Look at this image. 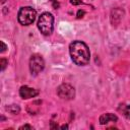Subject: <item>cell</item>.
I'll list each match as a JSON object with an SVG mask.
<instances>
[{
    "label": "cell",
    "instance_id": "6da1fadb",
    "mask_svg": "<svg viewBox=\"0 0 130 130\" xmlns=\"http://www.w3.org/2000/svg\"><path fill=\"white\" fill-rule=\"evenodd\" d=\"M71 60L78 66H84L89 63L90 52L87 45L81 41H74L69 46Z\"/></svg>",
    "mask_w": 130,
    "mask_h": 130
},
{
    "label": "cell",
    "instance_id": "7a4b0ae2",
    "mask_svg": "<svg viewBox=\"0 0 130 130\" xmlns=\"http://www.w3.org/2000/svg\"><path fill=\"white\" fill-rule=\"evenodd\" d=\"M38 28L45 36L51 35L54 28V16L50 12L42 13L38 20Z\"/></svg>",
    "mask_w": 130,
    "mask_h": 130
},
{
    "label": "cell",
    "instance_id": "3957f363",
    "mask_svg": "<svg viewBox=\"0 0 130 130\" xmlns=\"http://www.w3.org/2000/svg\"><path fill=\"white\" fill-rule=\"evenodd\" d=\"M37 16V11L35 8L30 6H24L21 7L17 13V19L20 24L22 25H29L31 24Z\"/></svg>",
    "mask_w": 130,
    "mask_h": 130
},
{
    "label": "cell",
    "instance_id": "277c9868",
    "mask_svg": "<svg viewBox=\"0 0 130 130\" xmlns=\"http://www.w3.org/2000/svg\"><path fill=\"white\" fill-rule=\"evenodd\" d=\"M45 68V61L41 55L34 54L29 59V70L32 75H37Z\"/></svg>",
    "mask_w": 130,
    "mask_h": 130
},
{
    "label": "cell",
    "instance_id": "5b68a950",
    "mask_svg": "<svg viewBox=\"0 0 130 130\" xmlns=\"http://www.w3.org/2000/svg\"><path fill=\"white\" fill-rule=\"evenodd\" d=\"M57 94L59 95V98H61L62 100H72L75 96V89L72 85L68 84V83H63L61 84L58 88H57Z\"/></svg>",
    "mask_w": 130,
    "mask_h": 130
},
{
    "label": "cell",
    "instance_id": "8992f818",
    "mask_svg": "<svg viewBox=\"0 0 130 130\" xmlns=\"http://www.w3.org/2000/svg\"><path fill=\"white\" fill-rule=\"evenodd\" d=\"M39 94V90L32 88V87H29L27 85H22L20 88H19V95L20 98H22L23 100H26V99H30V98H35Z\"/></svg>",
    "mask_w": 130,
    "mask_h": 130
},
{
    "label": "cell",
    "instance_id": "52a82bcc",
    "mask_svg": "<svg viewBox=\"0 0 130 130\" xmlns=\"http://www.w3.org/2000/svg\"><path fill=\"white\" fill-rule=\"evenodd\" d=\"M117 121H118V117L112 113H106L100 117L101 125H105V124H108L109 122H117Z\"/></svg>",
    "mask_w": 130,
    "mask_h": 130
},
{
    "label": "cell",
    "instance_id": "ba28073f",
    "mask_svg": "<svg viewBox=\"0 0 130 130\" xmlns=\"http://www.w3.org/2000/svg\"><path fill=\"white\" fill-rule=\"evenodd\" d=\"M119 111L123 114V116L127 119H130V105H125L122 104L119 107Z\"/></svg>",
    "mask_w": 130,
    "mask_h": 130
},
{
    "label": "cell",
    "instance_id": "9c48e42d",
    "mask_svg": "<svg viewBox=\"0 0 130 130\" xmlns=\"http://www.w3.org/2000/svg\"><path fill=\"white\" fill-rule=\"evenodd\" d=\"M6 111H8L11 114H18L20 111V108L17 105H10L6 107Z\"/></svg>",
    "mask_w": 130,
    "mask_h": 130
},
{
    "label": "cell",
    "instance_id": "30bf717a",
    "mask_svg": "<svg viewBox=\"0 0 130 130\" xmlns=\"http://www.w3.org/2000/svg\"><path fill=\"white\" fill-rule=\"evenodd\" d=\"M8 64V62H7V60L6 59H4V58H1V60H0V65H1V71H3L4 69H5V67H6V65Z\"/></svg>",
    "mask_w": 130,
    "mask_h": 130
},
{
    "label": "cell",
    "instance_id": "8fae6325",
    "mask_svg": "<svg viewBox=\"0 0 130 130\" xmlns=\"http://www.w3.org/2000/svg\"><path fill=\"white\" fill-rule=\"evenodd\" d=\"M22 129H34V128H32V126L25 124V125H23V126H20V127H19V130H22Z\"/></svg>",
    "mask_w": 130,
    "mask_h": 130
},
{
    "label": "cell",
    "instance_id": "7c38bea8",
    "mask_svg": "<svg viewBox=\"0 0 130 130\" xmlns=\"http://www.w3.org/2000/svg\"><path fill=\"white\" fill-rule=\"evenodd\" d=\"M70 3H71L72 5H79V4H81L82 2H81V0H70Z\"/></svg>",
    "mask_w": 130,
    "mask_h": 130
},
{
    "label": "cell",
    "instance_id": "4fadbf2b",
    "mask_svg": "<svg viewBox=\"0 0 130 130\" xmlns=\"http://www.w3.org/2000/svg\"><path fill=\"white\" fill-rule=\"evenodd\" d=\"M51 2H52V4H53V7L55 8V9H57L58 7H59V3H58V1L57 0H50Z\"/></svg>",
    "mask_w": 130,
    "mask_h": 130
},
{
    "label": "cell",
    "instance_id": "5bb4252c",
    "mask_svg": "<svg viewBox=\"0 0 130 130\" xmlns=\"http://www.w3.org/2000/svg\"><path fill=\"white\" fill-rule=\"evenodd\" d=\"M84 11L83 10H78V12H77V18H81L83 15H84Z\"/></svg>",
    "mask_w": 130,
    "mask_h": 130
},
{
    "label": "cell",
    "instance_id": "9a60e30c",
    "mask_svg": "<svg viewBox=\"0 0 130 130\" xmlns=\"http://www.w3.org/2000/svg\"><path fill=\"white\" fill-rule=\"evenodd\" d=\"M0 43H1V46H2V48H1V53H3V52H5V50L7 49V47H6V45L4 44L3 41H1Z\"/></svg>",
    "mask_w": 130,
    "mask_h": 130
},
{
    "label": "cell",
    "instance_id": "2e32d148",
    "mask_svg": "<svg viewBox=\"0 0 130 130\" xmlns=\"http://www.w3.org/2000/svg\"><path fill=\"white\" fill-rule=\"evenodd\" d=\"M61 128L62 129H67L68 128V125H63V126H61Z\"/></svg>",
    "mask_w": 130,
    "mask_h": 130
},
{
    "label": "cell",
    "instance_id": "e0dca14e",
    "mask_svg": "<svg viewBox=\"0 0 130 130\" xmlns=\"http://www.w3.org/2000/svg\"><path fill=\"white\" fill-rule=\"evenodd\" d=\"M4 2H5V0H1V3H2V4H3Z\"/></svg>",
    "mask_w": 130,
    "mask_h": 130
}]
</instances>
